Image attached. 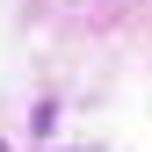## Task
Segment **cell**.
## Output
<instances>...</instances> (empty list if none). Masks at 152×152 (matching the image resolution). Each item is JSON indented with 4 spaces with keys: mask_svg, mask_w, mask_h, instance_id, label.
I'll return each instance as SVG.
<instances>
[{
    "mask_svg": "<svg viewBox=\"0 0 152 152\" xmlns=\"http://www.w3.org/2000/svg\"><path fill=\"white\" fill-rule=\"evenodd\" d=\"M72 152H94V145H72Z\"/></svg>",
    "mask_w": 152,
    "mask_h": 152,
    "instance_id": "cell-1",
    "label": "cell"
},
{
    "mask_svg": "<svg viewBox=\"0 0 152 152\" xmlns=\"http://www.w3.org/2000/svg\"><path fill=\"white\" fill-rule=\"evenodd\" d=\"M0 152H7V145H0Z\"/></svg>",
    "mask_w": 152,
    "mask_h": 152,
    "instance_id": "cell-2",
    "label": "cell"
}]
</instances>
